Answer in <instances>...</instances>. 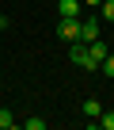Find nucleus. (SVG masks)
<instances>
[{"instance_id": "7", "label": "nucleus", "mask_w": 114, "mask_h": 130, "mask_svg": "<svg viewBox=\"0 0 114 130\" xmlns=\"http://www.w3.org/2000/svg\"><path fill=\"white\" fill-rule=\"evenodd\" d=\"M12 126H15V115L8 107H0V130H12Z\"/></svg>"}, {"instance_id": "8", "label": "nucleus", "mask_w": 114, "mask_h": 130, "mask_svg": "<svg viewBox=\"0 0 114 130\" xmlns=\"http://www.w3.org/2000/svg\"><path fill=\"white\" fill-rule=\"evenodd\" d=\"M99 69H103V77H110V80H114V54H106V57L99 61Z\"/></svg>"}, {"instance_id": "10", "label": "nucleus", "mask_w": 114, "mask_h": 130, "mask_svg": "<svg viewBox=\"0 0 114 130\" xmlns=\"http://www.w3.org/2000/svg\"><path fill=\"white\" fill-rule=\"evenodd\" d=\"M23 130H46V119H23Z\"/></svg>"}, {"instance_id": "2", "label": "nucleus", "mask_w": 114, "mask_h": 130, "mask_svg": "<svg viewBox=\"0 0 114 130\" xmlns=\"http://www.w3.org/2000/svg\"><path fill=\"white\" fill-rule=\"evenodd\" d=\"M57 35H61L65 42H76V38H80V15H61V23H57Z\"/></svg>"}, {"instance_id": "4", "label": "nucleus", "mask_w": 114, "mask_h": 130, "mask_svg": "<svg viewBox=\"0 0 114 130\" xmlns=\"http://www.w3.org/2000/svg\"><path fill=\"white\" fill-rule=\"evenodd\" d=\"M88 54H91V65H99L110 50H106V42H103V38H95V42H88Z\"/></svg>"}, {"instance_id": "3", "label": "nucleus", "mask_w": 114, "mask_h": 130, "mask_svg": "<svg viewBox=\"0 0 114 130\" xmlns=\"http://www.w3.org/2000/svg\"><path fill=\"white\" fill-rule=\"evenodd\" d=\"M99 31H103V27H99V15H95V12H91L88 19H80V42H95Z\"/></svg>"}, {"instance_id": "9", "label": "nucleus", "mask_w": 114, "mask_h": 130, "mask_svg": "<svg viewBox=\"0 0 114 130\" xmlns=\"http://www.w3.org/2000/svg\"><path fill=\"white\" fill-rule=\"evenodd\" d=\"M99 12H103V19H106V23H114V0H103Z\"/></svg>"}, {"instance_id": "5", "label": "nucleus", "mask_w": 114, "mask_h": 130, "mask_svg": "<svg viewBox=\"0 0 114 130\" xmlns=\"http://www.w3.org/2000/svg\"><path fill=\"white\" fill-rule=\"evenodd\" d=\"M80 0H57V12H61V15H80Z\"/></svg>"}, {"instance_id": "11", "label": "nucleus", "mask_w": 114, "mask_h": 130, "mask_svg": "<svg viewBox=\"0 0 114 130\" xmlns=\"http://www.w3.org/2000/svg\"><path fill=\"white\" fill-rule=\"evenodd\" d=\"M99 126H103V130H114V111H103V115H99Z\"/></svg>"}, {"instance_id": "1", "label": "nucleus", "mask_w": 114, "mask_h": 130, "mask_svg": "<svg viewBox=\"0 0 114 130\" xmlns=\"http://www.w3.org/2000/svg\"><path fill=\"white\" fill-rule=\"evenodd\" d=\"M69 61L72 65H80V69H95V65H91V54H88V42H69Z\"/></svg>"}, {"instance_id": "6", "label": "nucleus", "mask_w": 114, "mask_h": 130, "mask_svg": "<svg viewBox=\"0 0 114 130\" xmlns=\"http://www.w3.org/2000/svg\"><path fill=\"white\" fill-rule=\"evenodd\" d=\"M84 115H88V119H99V115H103V103H99V100H84Z\"/></svg>"}, {"instance_id": "12", "label": "nucleus", "mask_w": 114, "mask_h": 130, "mask_svg": "<svg viewBox=\"0 0 114 130\" xmlns=\"http://www.w3.org/2000/svg\"><path fill=\"white\" fill-rule=\"evenodd\" d=\"M80 4H84V8H91V12H95V8H99V4H103V0H80Z\"/></svg>"}, {"instance_id": "13", "label": "nucleus", "mask_w": 114, "mask_h": 130, "mask_svg": "<svg viewBox=\"0 0 114 130\" xmlns=\"http://www.w3.org/2000/svg\"><path fill=\"white\" fill-rule=\"evenodd\" d=\"M4 27H8V19H4V15H0V35H4Z\"/></svg>"}]
</instances>
